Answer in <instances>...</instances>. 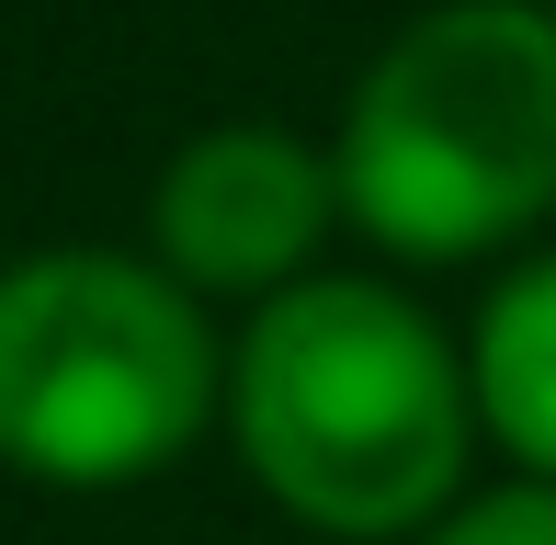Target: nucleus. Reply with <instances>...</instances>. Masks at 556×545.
<instances>
[{
  "mask_svg": "<svg viewBox=\"0 0 556 545\" xmlns=\"http://www.w3.org/2000/svg\"><path fill=\"white\" fill-rule=\"evenodd\" d=\"M239 455L318 534H420L466 466V364L397 284H285L239 341Z\"/></svg>",
  "mask_w": 556,
  "mask_h": 545,
  "instance_id": "f257e3e1",
  "label": "nucleus"
},
{
  "mask_svg": "<svg viewBox=\"0 0 556 545\" xmlns=\"http://www.w3.org/2000/svg\"><path fill=\"white\" fill-rule=\"evenodd\" d=\"M341 205L409 262L500 251L556 205V12L443 0L352 91Z\"/></svg>",
  "mask_w": 556,
  "mask_h": 545,
  "instance_id": "f03ea898",
  "label": "nucleus"
},
{
  "mask_svg": "<svg viewBox=\"0 0 556 545\" xmlns=\"http://www.w3.org/2000/svg\"><path fill=\"white\" fill-rule=\"evenodd\" d=\"M216 398L205 318L125 251H35L0 272V455L46 489H125L193 443Z\"/></svg>",
  "mask_w": 556,
  "mask_h": 545,
  "instance_id": "7ed1b4c3",
  "label": "nucleus"
},
{
  "mask_svg": "<svg viewBox=\"0 0 556 545\" xmlns=\"http://www.w3.org/2000/svg\"><path fill=\"white\" fill-rule=\"evenodd\" d=\"M330 216H341L330 160H307L273 126H216L160 170V251L182 284L216 295H285L330 239Z\"/></svg>",
  "mask_w": 556,
  "mask_h": 545,
  "instance_id": "20e7f679",
  "label": "nucleus"
},
{
  "mask_svg": "<svg viewBox=\"0 0 556 545\" xmlns=\"http://www.w3.org/2000/svg\"><path fill=\"white\" fill-rule=\"evenodd\" d=\"M466 376H477V409H489V432L511 443L534 478H556V251L489 295Z\"/></svg>",
  "mask_w": 556,
  "mask_h": 545,
  "instance_id": "39448f33",
  "label": "nucleus"
},
{
  "mask_svg": "<svg viewBox=\"0 0 556 545\" xmlns=\"http://www.w3.org/2000/svg\"><path fill=\"white\" fill-rule=\"evenodd\" d=\"M420 545H556V478L489 489V500H466L454 523H432Z\"/></svg>",
  "mask_w": 556,
  "mask_h": 545,
  "instance_id": "423d86ee",
  "label": "nucleus"
}]
</instances>
